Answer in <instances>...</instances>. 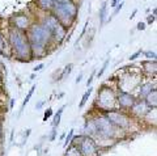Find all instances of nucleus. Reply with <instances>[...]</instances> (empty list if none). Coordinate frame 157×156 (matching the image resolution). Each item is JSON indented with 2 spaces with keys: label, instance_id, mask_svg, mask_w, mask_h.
<instances>
[{
  "label": "nucleus",
  "instance_id": "obj_23",
  "mask_svg": "<svg viewBox=\"0 0 157 156\" xmlns=\"http://www.w3.org/2000/svg\"><path fill=\"white\" fill-rule=\"evenodd\" d=\"M123 4H124V2H121V3H118V6H117V7H114V12H113V13L110 14V16H109V18H107V21H111L113 18H114V17L117 16V14L119 13V11L122 9V7H123Z\"/></svg>",
  "mask_w": 157,
  "mask_h": 156
},
{
  "label": "nucleus",
  "instance_id": "obj_30",
  "mask_svg": "<svg viewBox=\"0 0 157 156\" xmlns=\"http://www.w3.org/2000/svg\"><path fill=\"white\" fill-rule=\"evenodd\" d=\"M156 21V14H153V13H152V14H149V16L148 17H147V25H152V24H153Z\"/></svg>",
  "mask_w": 157,
  "mask_h": 156
},
{
  "label": "nucleus",
  "instance_id": "obj_26",
  "mask_svg": "<svg viewBox=\"0 0 157 156\" xmlns=\"http://www.w3.org/2000/svg\"><path fill=\"white\" fill-rule=\"evenodd\" d=\"M109 62H110V59H109V58H107V59L105 60V63H104V66L101 67V70L98 71V74H96V75H97V77H101L102 75H104V72H105V70L107 68V64H109Z\"/></svg>",
  "mask_w": 157,
  "mask_h": 156
},
{
  "label": "nucleus",
  "instance_id": "obj_47",
  "mask_svg": "<svg viewBox=\"0 0 157 156\" xmlns=\"http://www.w3.org/2000/svg\"><path fill=\"white\" fill-rule=\"evenodd\" d=\"M119 2H122V0H119Z\"/></svg>",
  "mask_w": 157,
  "mask_h": 156
},
{
  "label": "nucleus",
  "instance_id": "obj_36",
  "mask_svg": "<svg viewBox=\"0 0 157 156\" xmlns=\"http://www.w3.org/2000/svg\"><path fill=\"white\" fill-rule=\"evenodd\" d=\"M42 68H43V63H41V64L36 66V67L33 68V71H34V72H37V71H39V70H42Z\"/></svg>",
  "mask_w": 157,
  "mask_h": 156
},
{
  "label": "nucleus",
  "instance_id": "obj_12",
  "mask_svg": "<svg viewBox=\"0 0 157 156\" xmlns=\"http://www.w3.org/2000/svg\"><path fill=\"white\" fill-rule=\"evenodd\" d=\"M141 72L148 76H156V72H157V64H156V60H144L141 62Z\"/></svg>",
  "mask_w": 157,
  "mask_h": 156
},
{
  "label": "nucleus",
  "instance_id": "obj_32",
  "mask_svg": "<svg viewBox=\"0 0 157 156\" xmlns=\"http://www.w3.org/2000/svg\"><path fill=\"white\" fill-rule=\"evenodd\" d=\"M141 53H143V51H141V50H137V51L135 53V54H132V55H130V60H135V59H137V58H139V57L141 55Z\"/></svg>",
  "mask_w": 157,
  "mask_h": 156
},
{
  "label": "nucleus",
  "instance_id": "obj_13",
  "mask_svg": "<svg viewBox=\"0 0 157 156\" xmlns=\"http://www.w3.org/2000/svg\"><path fill=\"white\" fill-rule=\"evenodd\" d=\"M152 89H156V85H155V81H147L144 84H139V93H137L136 99H144V97L149 93Z\"/></svg>",
  "mask_w": 157,
  "mask_h": 156
},
{
  "label": "nucleus",
  "instance_id": "obj_6",
  "mask_svg": "<svg viewBox=\"0 0 157 156\" xmlns=\"http://www.w3.org/2000/svg\"><path fill=\"white\" fill-rule=\"evenodd\" d=\"M97 106L102 113L113 110V109H118V106H117V92L113 88H110L107 84H102V87L98 89Z\"/></svg>",
  "mask_w": 157,
  "mask_h": 156
},
{
  "label": "nucleus",
  "instance_id": "obj_44",
  "mask_svg": "<svg viewBox=\"0 0 157 156\" xmlns=\"http://www.w3.org/2000/svg\"><path fill=\"white\" fill-rule=\"evenodd\" d=\"M63 97H64V93H63V92H62V93H59V96H58V100L63 99Z\"/></svg>",
  "mask_w": 157,
  "mask_h": 156
},
{
  "label": "nucleus",
  "instance_id": "obj_41",
  "mask_svg": "<svg viewBox=\"0 0 157 156\" xmlns=\"http://www.w3.org/2000/svg\"><path fill=\"white\" fill-rule=\"evenodd\" d=\"M136 13H137V9H135V11L131 13V16H130V20H132V18H134V17L136 16Z\"/></svg>",
  "mask_w": 157,
  "mask_h": 156
},
{
  "label": "nucleus",
  "instance_id": "obj_3",
  "mask_svg": "<svg viewBox=\"0 0 157 156\" xmlns=\"http://www.w3.org/2000/svg\"><path fill=\"white\" fill-rule=\"evenodd\" d=\"M51 13L56 17V20L64 26L67 30L72 29L78 16V6L76 2H68L64 4H56L54 6Z\"/></svg>",
  "mask_w": 157,
  "mask_h": 156
},
{
  "label": "nucleus",
  "instance_id": "obj_17",
  "mask_svg": "<svg viewBox=\"0 0 157 156\" xmlns=\"http://www.w3.org/2000/svg\"><path fill=\"white\" fill-rule=\"evenodd\" d=\"M106 16H107V2H102L101 8H100V13H98V17H100V26L105 25Z\"/></svg>",
  "mask_w": 157,
  "mask_h": 156
},
{
  "label": "nucleus",
  "instance_id": "obj_14",
  "mask_svg": "<svg viewBox=\"0 0 157 156\" xmlns=\"http://www.w3.org/2000/svg\"><path fill=\"white\" fill-rule=\"evenodd\" d=\"M37 4V8L39 11L42 12H51L54 6H55V3H54V0H34Z\"/></svg>",
  "mask_w": 157,
  "mask_h": 156
},
{
  "label": "nucleus",
  "instance_id": "obj_28",
  "mask_svg": "<svg viewBox=\"0 0 157 156\" xmlns=\"http://www.w3.org/2000/svg\"><path fill=\"white\" fill-rule=\"evenodd\" d=\"M88 25H89V20H86V22L84 24V28H82V32H81V34H80V36H78V38H77V42L80 41L81 38L85 36V33H86V29H88Z\"/></svg>",
  "mask_w": 157,
  "mask_h": 156
},
{
  "label": "nucleus",
  "instance_id": "obj_18",
  "mask_svg": "<svg viewBox=\"0 0 157 156\" xmlns=\"http://www.w3.org/2000/svg\"><path fill=\"white\" fill-rule=\"evenodd\" d=\"M64 108H66V106H62V108H59V110L56 111L55 114H54V118H52V129H58L59 127V123H60V118H62L63 111H64Z\"/></svg>",
  "mask_w": 157,
  "mask_h": 156
},
{
  "label": "nucleus",
  "instance_id": "obj_19",
  "mask_svg": "<svg viewBox=\"0 0 157 156\" xmlns=\"http://www.w3.org/2000/svg\"><path fill=\"white\" fill-rule=\"evenodd\" d=\"M36 89H37V85L34 84L30 89H29V92H28V95H26V97L24 99V101H22V105H21V109H20V114H22V111H24V109H25V106H26V104L29 101H30V99H32V96H33V93L36 92Z\"/></svg>",
  "mask_w": 157,
  "mask_h": 156
},
{
  "label": "nucleus",
  "instance_id": "obj_20",
  "mask_svg": "<svg viewBox=\"0 0 157 156\" xmlns=\"http://www.w3.org/2000/svg\"><path fill=\"white\" fill-rule=\"evenodd\" d=\"M64 156H81V154H80V151H78V148L75 144H68L66 147Z\"/></svg>",
  "mask_w": 157,
  "mask_h": 156
},
{
  "label": "nucleus",
  "instance_id": "obj_15",
  "mask_svg": "<svg viewBox=\"0 0 157 156\" xmlns=\"http://www.w3.org/2000/svg\"><path fill=\"white\" fill-rule=\"evenodd\" d=\"M143 100L145 101V104L148 105L149 108H157V91L152 89Z\"/></svg>",
  "mask_w": 157,
  "mask_h": 156
},
{
  "label": "nucleus",
  "instance_id": "obj_33",
  "mask_svg": "<svg viewBox=\"0 0 157 156\" xmlns=\"http://www.w3.org/2000/svg\"><path fill=\"white\" fill-rule=\"evenodd\" d=\"M56 139V129H52L51 131V135H50V142H52V140Z\"/></svg>",
  "mask_w": 157,
  "mask_h": 156
},
{
  "label": "nucleus",
  "instance_id": "obj_29",
  "mask_svg": "<svg viewBox=\"0 0 157 156\" xmlns=\"http://www.w3.org/2000/svg\"><path fill=\"white\" fill-rule=\"evenodd\" d=\"M96 74H97V72H96V70H94V71H93L92 74H90V76L88 77V81H86V85H88V87H92V83H93V80H94Z\"/></svg>",
  "mask_w": 157,
  "mask_h": 156
},
{
  "label": "nucleus",
  "instance_id": "obj_10",
  "mask_svg": "<svg viewBox=\"0 0 157 156\" xmlns=\"http://www.w3.org/2000/svg\"><path fill=\"white\" fill-rule=\"evenodd\" d=\"M151 108L145 104V101L143 99H136V101L134 102V105L128 109V114L132 118H144V115L147 114Z\"/></svg>",
  "mask_w": 157,
  "mask_h": 156
},
{
  "label": "nucleus",
  "instance_id": "obj_11",
  "mask_svg": "<svg viewBox=\"0 0 157 156\" xmlns=\"http://www.w3.org/2000/svg\"><path fill=\"white\" fill-rule=\"evenodd\" d=\"M0 55L4 58H12V53H11L8 40L2 30H0Z\"/></svg>",
  "mask_w": 157,
  "mask_h": 156
},
{
  "label": "nucleus",
  "instance_id": "obj_45",
  "mask_svg": "<svg viewBox=\"0 0 157 156\" xmlns=\"http://www.w3.org/2000/svg\"><path fill=\"white\" fill-rule=\"evenodd\" d=\"M13 104H14V100H11V105H9V109L13 108Z\"/></svg>",
  "mask_w": 157,
  "mask_h": 156
},
{
  "label": "nucleus",
  "instance_id": "obj_9",
  "mask_svg": "<svg viewBox=\"0 0 157 156\" xmlns=\"http://www.w3.org/2000/svg\"><path fill=\"white\" fill-rule=\"evenodd\" d=\"M136 101V96H134L131 92H124L119 91L117 92V106L121 110H127L134 105V102Z\"/></svg>",
  "mask_w": 157,
  "mask_h": 156
},
{
  "label": "nucleus",
  "instance_id": "obj_4",
  "mask_svg": "<svg viewBox=\"0 0 157 156\" xmlns=\"http://www.w3.org/2000/svg\"><path fill=\"white\" fill-rule=\"evenodd\" d=\"M92 118H93V122H94V126H96V138L113 139L118 135V131H121L107 119V117L104 113L93 115Z\"/></svg>",
  "mask_w": 157,
  "mask_h": 156
},
{
  "label": "nucleus",
  "instance_id": "obj_5",
  "mask_svg": "<svg viewBox=\"0 0 157 156\" xmlns=\"http://www.w3.org/2000/svg\"><path fill=\"white\" fill-rule=\"evenodd\" d=\"M70 144H75L81 156H97L100 154V146L89 135H73Z\"/></svg>",
  "mask_w": 157,
  "mask_h": 156
},
{
  "label": "nucleus",
  "instance_id": "obj_40",
  "mask_svg": "<svg viewBox=\"0 0 157 156\" xmlns=\"http://www.w3.org/2000/svg\"><path fill=\"white\" fill-rule=\"evenodd\" d=\"M3 138V125H2V121H0V139Z\"/></svg>",
  "mask_w": 157,
  "mask_h": 156
},
{
  "label": "nucleus",
  "instance_id": "obj_7",
  "mask_svg": "<svg viewBox=\"0 0 157 156\" xmlns=\"http://www.w3.org/2000/svg\"><path fill=\"white\" fill-rule=\"evenodd\" d=\"M104 114L107 117V119H109L118 130L130 129L132 119H134L126 110H121V109H113L109 111H105Z\"/></svg>",
  "mask_w": 157,
  "mask_h": 156
},
{
  "label": "nucleus",
  "instance_id": "obj_35",
  "mask_svg": "<svg viewBox=\"0 0 157 156\" xmlns=\"http://www.w3.org/2000/svg\"><path fill=\"white\" fill-rule=\"evenodd\" d=\"M4 84V72L0 71V87H3Z\"/></svg>",
  "mask_w": 157,
  "mask_h": 156
},
{
  "label": "nucleus",
  "instance_id": "obj_22",
  "mask_svg": "<svg viewBox=\"0 0 157 156\" xmlns=\"http://www.w3.org/2000/svg\"><path fill=\"white\" fill-rule=\"evenodd\" d=\"M71 70H72V64L70 63V64H67L63 70L60 71V76L58 77V80H63V79H66L67 76H70V74H71Z\"/></svg>",
  "mask_w": 157,
  "mask_h": 156
},
{
  "label": "nucleus",
  "instance_id": "obj_2",
  "mask_svg": "<svg viewBox=\"0 0 157 156\" xmlns=\"http://www.w3.org/2000/svg\"><path fill=\"white\" fill-rule=\"evenodd\" d=\"M7 40L11 47L12 58L18 62H32L33 54H32V46L28 40L26 32L18 30L12 26H9Z\"/></svg>",
  "mask_w": 157,
  "mask_h": 156
},
{
  "label": "nucleus",
  "instance_id": "obj_37",
  "mask_svg": "<svg viewBox=\"0 0 157 156\" xmlns=\"http://www.w3.org/2000/svg\"><path fill=\"white\" fill-rule=\"evenodd\" d=\"M118 3H121L119 0H111V3H110V7H111V8L117 7V6H118Z\"/></svg>",
  "mask_w": 157,
  "mask_h": 156
},
{
  "label": "nucleus",
  "instance_id": "obj_16",
  "mask_svg": "<svg viewBox=\"0 0 157 156\" xmlns=\"http://www.w3.org/2000/svg\"><path fill=\"white\" fill-rule=\"evenodd\" d=\"M84 130H85V135H89V136H92V138H96V126H94V122H93L92 117L89 119L85 121Z\"/></svg>",
  "mask_w": 157,
  "mask_h": 156
},
{
  "label": "nucleus",
  "instance_id": "obj_39",
  "mask_svg": "<svg viewBox=\"0 0 157 156\" xmlns=\"http://www.w3.org/2000/svg\"><path fill=\"white\" fill-rule=\"evenodd\" d=\"M82 76H84V75H82V74H80V75H78V76L76 77V84H78V83H80V81L82 80Z\"/></svg>",
  "mask_w": 157,
  "mask_h": 156
},
{
  "label": "nucleus",
  "instance_id": "obj_43",
  "mask_svg": "<svg viewBox=\"0 0 157 156\" xmlns=\"http://www.w3.org/2000/svg\"><path fill=\"white\" fill-rule=\"evenodd\" d=\"M3 154V144H2V139H0V155Z\"/></svg>",
  "mask_w": 157,
  "mask_h": 156
},
{
  "label": "nucleus",
  "instance_id": "obj_25",
  "mask_svg": "<svg viewBox=\"0 0 157 156\" xmlns=\"http://www.w3.org/2000/svg\"><path fill=\"white\" fill-rule=\"evenodd\" d=\"M73 135H75V130L71 129V130H70V133H68V135L66 134V136H64V144H63L64 147H67V146L70 144V142H71V139H72V136H73Z\"/></svg>",
  "mask_w": 157,
  "mask_h": 156
},
{
  "label": "nucleus",
  "instance_id": "obj_46",
  "mask_svg": "<svg viewBox=\"0 0 157 156\" xmlns=\"http://www.w3.org/2000/svg\"><path fill=\"white\" fill-rule=\"evenodd\" d=\"M64 136H66V133H63V134H62L60 136H59V138H60V139L63 140V139H64Z\"/></svg>",
  "mask_w": 157,
  "mask_h": 156
},
{
  "label": "nucleus",
  "instance_id": "obj_21",
  "mask_svg": "<svg viewBox=\"0 0 157 156\" xmlns=\"http://www.w3.org/2000/svg\"><path fill=\"white\" fill-rule=\"evenodd\" d=\"M92 92H93V88L92 87H88V89L85 91V93L82 95V97H81V101H80V104H78V108H84V105L86 104V101L89 100V97H90V95H92Z\"/></svg>",
  "mask_w": 157,
  "mask_h": 156
},
{
  "label": "nucleus",
  "instance_id": "obj_1",
  "mask_svg": "<svg viewBox=\"0 0 157 156\" xmlns=\"http://www.w3.org/2000/svg\"><path fill=\"white\" fill-rule=\"evenodd\" d=\"M26 36L32 46L33 60L41 59V58H45L47 54H50V46L54 45L52 34L41 22L34 21L32 26L26 30Z\"/></svg>",
  "mask_w": 157,
  "mask_h": 156
},
{
  "label": "nucleus",
  "instance_id": "obj_38",
  "mask_svg": "<svg viewBox=\"0 0 157 156\" xmlns=\"http://www.w3.org/2000/svg\"><path fill=\"white\" fill-rule=\"evenodd\" d=\"M42 105H43V101H39L38 104L36 105V110H39V109H41V108H42Z\"/></svg>",
  "mask_w": 157,
  "mask_h": 156
},
{
  "label": "nucleus",
  "instance_id": "obj_8",
  "mask_svg": "<svg viewBox=\"0 0 157 156\" xmlns=\"http://www.w3.org/2000/svg\"><path fill=\"white\" fill-rule=\"evenodd\" d=\"M33 22H34L33 17L29 16L25 12H17L9 17V26L18 29V30H22V32H26L32 26Z\"/></svg>",
  "mask_w": 157,
  "mask_h": 156
},
{
  "label": "nucleus",
  "instance_id": "obj_27",
  "mask_svg": "<svg viewBox=\"0 0 157 156\" xmlns=\"http://www.w3.org/2000/svg\"><path fill=\"white\" fill-rule=\"evenodd\" d=\"M52 114H54V110L51 108H47V110L45 111V114H43V121L46 122L47 119H50L51 117H52Z\"/></svg>",
  "mask_w": 157,
  "mask_h": 156
},
{
  "label": "nucleus",
  "instance_id": "obj_42",
  "mask_svg": "<svg viewBox=\"0 0 157 156\" xmlns=\"http://www.w3.org/2000/svg\"><path fill=\"white\" fill-rule=\"evenodd\" d=\"M0 71H2V72H4V71H6V67L3 66V63H2V62H0Z\"/></svg>",
  "mask_w": 157,
  "mask_h": 156
},
{
  "label": "nucleus",
  "instance_id": "obj_31",
  "mask_svg": "<svg viewBox=\"0 0 157 156\" xmlns=\"http://www.w3.org/2000/svg\"><path fill=\"white\" fill-rule=\"evenodd\" d=\"M145 28H147V24H145L144 21H140V22H137V25H136V29H137V30L143 32V30H145Z\"/></svg>",
  "mask_w": 157,
  "mask_h": 156
},
{
  "label": "nucleus",
  "instance_id": "obj_24",
  "mask_svg": "<svg viewBox=\"0 0 157 156\" xmlns=\"http://www.w3.org/2000/svg\"><path fill=\"white\" fill-rule=\"evenodd\" d=\"M148 60H156V58H157V55H156V53L155 51H152V50H148V51H143L141 53Z\"/></svg>",
  "mask_w": 157,
  "mask_h": 156
},
{
  "label": "nucleus",
  "instance_id": "obj_34",
  "mask_svg": "<svg viewBox=\"0 0 157 156\" xmlns=\"http://www.w3.org/2000/svg\"><path fill=\"white\" fill-rule=\"evenodd\" d=\"M68 2H75V0H54V3H56V4H64Z\"/></svg>",
  "mask_w": 157,
  "mask_h": 156
}]
</instances>
